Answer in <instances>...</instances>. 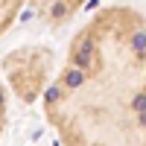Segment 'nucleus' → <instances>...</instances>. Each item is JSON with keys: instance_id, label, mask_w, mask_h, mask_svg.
Returning <instances> with one entry per match:
<instances>
[{"instance_id": "f257e3e1", "label": "nucleus", "mask_w": 146, "mask_h": 146, "mask_svg": "<svg viewBox=\"0 0 146 146\" xmlns=\"http://www.w3.org/2000/svg\"><path fill=\"white\" fill-rule=\"evenodd\" d=\"M41 96L62 146H146V18L100 9Z\"/></svg>"}, {"instance_id": "f03ea898", "label": "nucleus", "mask_w": 146, "mask_h": 146, "mask_svg": "<svg viewBox=\"0 0 146 146\" xmlns=\"http://www.w3.org/2000/svg\"><path fill=\"white\" fill-rule=\"evenodd\" d=\"M6 73L9 88L15 91L21 102H35L50 85V70H53V50L41 44H27L3 56L0 62Z\"/></svg>"}, {"instance_id": "7ed1b4c3", "label": "nucleus", "mask_w": 146, "mask_h": 146, "mask_svg": "<svg viewBox=\"0 0 146 146\" xmlns=\"http://www.w3.org/2000/svg\"><path fill=\"white\" fill-rule=\"evenodd\" d=\"M3 129H6V91L0 88V137H3Z\"/></svg>"}]
</instances>
